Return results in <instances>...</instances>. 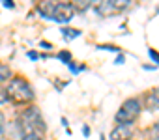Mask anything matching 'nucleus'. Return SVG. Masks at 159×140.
Returning a JSON list of instances; mask_svg holds the SVG:
<instances>
[{"label": "nucleus", "instance_id": "f257e3e1", "mask_svg": "<svg viewBox=\"0 0 159 140\" xmlns=\"http://www.w3.org/2000/svg\"><path fill=\"white\" fill-rule=\"evenodd\" d=\"M4 95H6V101L13 105H25L34 99V90L26 79L13 77L8 81V86H4Z\"/></svg>", "mask_w": 159, "mask_h": 140}, {"label": "nucleus", "instance_id": "f03ea898", "mask_svg": "<svg viewBox=\"0 0 159 140\" xmlns=\"http://www.w3.org/2000/svg\"><path fill=\"white\" fill-rule=\"evenodd\" d=\"M17 125L21 129V134H39L43 136L45 134V121H43V116L39 112L38 107H28L17 120Z\"/></svg>", "mask_w": 159, "mask_h": 140}, {"label": "nucleus", "instance_id": "7ed1b4c3", "mask_svg": "<svg viewBox=\"0 0 159 140\" xmlns=\"http://www.w3.org/2000/svg\"><path fill=\"white\" fill-rule=\"evenodd\" d=\"M142 112V105L137 97H131L127 101H124V105L120 107V110L116 112L114 120L116 123H133Z\"/></svg>", "mask_w": 159, "mask_h": 140}, {"label": "nucleus", "instance_id": "20e7f679", "mask_svg": "<svg viewBox=\"0 0 159 140\" xmlns=\"http://www.w3.org/2000/svg\"><path fill=\"white\" fill-rule=\"evenodd\" d=\"M75 8L69 4V2H56V8H54V15H52V21L64 24V23H69L73 17H75Z\"/></svg>", "mask_w": 159, "mask_h": 140}, {"label": "nucleus", "instance_id": "39448f33", "mask_svg": "<svg viewBox=\"0 0 159 140\" xmlns=\"http://www.w3.org/2000/svg\"><path fill=\"white\" fill-rule=\"evenodd\" d=\"M133 136H135L133 123H118L111 133V140H131Z\"/></svg>", "mask_w": 159, "mask_h": 140}, {"label": "nucleus", "instance_id": "423d86ee", "mask_svg": "<svg viewBox=\"0 0 159 140\" xmlns=\"http://www.w3.org/2000/svg\"><path fill=\"white\" fill-rule=\"evenodd\" d=\"M56 2L58 0H41L39 6H38V11L43 19H52L54 15V8H56Z\"/></svg>", "mask_w": 159, "mask_h": 140}, {"label": "nucleus", "instance_id": "0eeeda50", "mask_svg": "<svg viewBox=\"0 0 159 140\" xmlns=\"http://www.w3.org/2000/svg\"><path fill=\"white\" fill-rule=\"evenodd\" d=\"M146 107L150 110H157L159 108V88H153L146 94Z\"/></svg>", "mask_w": 159, "mask_h": 140}, {"label": "nucleus", "instance_id": "6e6552de", "mask_svg": "<svg viewBox=\"0 0 159 140\" xmlns=\"http://www.w3.org/2000/svg\"><path fill=\"white\" fill-rule=\"evenodd\" d=\"M109 4L114 11H124L131 6V0H109Z\"/></svg>", "mask_w": 159, "mask_h": 140}, {"label": "nucleus", "instance_id": "1a4fd4ad", "mask_svg": "<svg viewBox=\"0 0 159 140\" xmlns=\"http://www.w3.org/2000/svg\"><path fill=\"white\" fill-rule=\"evenodd\" d=\"M67 2H69L75 10H79V11H86V10L90 8V0H67Z\"/></svg>", "mask_w": 159, "mask_h": 140}, {"label": "nucleus", "instance_id": "9d476101", "mask_svg": "<svg viewBox=\"0 0 159 140\" xmlns=\"http://www.w3.org/2000/svg\"><path fill=\"white\" fill-rule=\"evenodd\" d=\"M11 79V69L6 63H0V82H6Z\"/></svg>", "mask_w": 159, "mask_h": 140}, {"label": "nucleus", "instance_id": "9b49d317", "mask_svg": "<svg viewBox=\"0 0 159 140\" xmlns=\"http://www.w3.org/2000/svg\"><path fill=\"white\" fill-rule=\"evenodd\" d=\"M62 34H64L66 39H73V37H79V36H81V30H73V28L64 26V28H62Z\"/></svg>", "mask_w": 159, "mask_h": 140}, {"label": "nucleus", "instance_id": "f8f14e48", "mask_svg": "<svg viewBox=\"0 0 159 140\" xmlns=\"http://www.w3.org/2000/svg\"><path fill=\"white\" fill-rule=\"evenodd\" d=\"M148 136L152 140H159V121H155L150 129H148Z\"/></svg>", "mask_w": 159, "mask_h": 140}, {"label": "nucleus", "instance_id": "ddd939ff", "mask_svg": "<svg viewBox=\"0 0 159 140\" xmlns=\"http://www.w3.org/2000/svg\"><path fill=\"white\" fill-rule=\"evenodd\" d=\"M56 58H60V60L66 62V63H71V52H67V50H60Z\"/></svg>", "mask_w": 159, "mask_h": 140}, {"label": "nucleus", "instance_id": "4468645a", "mask_svg": "<svg viewBox=\"0 0 159 140\" xmlns=\"http://www.w3.org/2000/svg\"><path fill=\"white\" fill-rule=\"evenodd\" d=\"M21 140H43V136H39V134H32V133H28V134H21Z\"/></svg>", "mask_w": 159, "mask_h": 140}, {"label": "nucleus", "instance_id": "2eb2a0df", "mask_svg": "<svg viewBox=\"0 0 159 140\" xmlns=\"http://www.w3.org/2000/svg\"><path fill=\"white\" fill-rule=\"evenodd\" d=\"M148 54H150V58H152L155 63H159V52H157L155 49H152V47H150V49H148Z\"/></svg>", "mask_w": 159, "mask_h": 140}, {"label": "nucleus", "instance_id": "dca6fc26", "mask_svg": "<svg viewBox=\"0 0 159 140\" xmlns=\"http://www.w3.org/2000/svg\"><path fill=\"white\" fill-rule=\"evenodd\" d=\"M98 49H105V50H114V52H118V49H116V47H111V45H98Z\"/></svg>", "mask_w": 159, "mask_h": 140}, {"label": "nucleus", "instance_id": "f3484780", "mask_svg": "<svg viewBox=\"0 0 159 140\" xmlns=\"http://www.w3.org/2000/svg\"><path fill=\"white\" fill-rule=\"evenodd\" d=\"M2 4H4L6 8H11V10L15 8V2H13V0H2Z\"/></svg>", "mask_w": 159, "mask_h": 140}, {"label": "nucleus", "instance_id": "a211bd4d", "mask_svg": "<svg viewBox=\"0 0 159 140\" xmlns=\"http://www.w3.org/2000/svg\"><path fill=\"white\" fill-rule=\"evenodd\" d=\"M28 58L30 60H38V52L36 50H28Z\"/></svg>", "mask_w": 159, "mask_h": 140}, {"label": "nucleus", "instance_id": "6ab92c4d", "mask_svg": "<svg viewBox=\"0 0 159 140\" xmlns=\"http://www.w3.org/2000/svg\"><path fill=\"white\" fill-rule=\"evenodd\" d=\"M2 133H4V116L0 114V136H2Z\"/></svg>", "mask_w": 159, "mask_h": 140}, {"label": "nucleus", "instance_id": "aec40b11", "mask_svg": "<svg viewBox=\"0 0 159 140\" xmlns=\"http://www.w3.org/2000/svg\"><path fill=\"white\" fill-rule=\"evenodd\" d=\"M39 45H41V47H45V49H51V43H45V41H41Z\"/></svg>", "mask_w": 159, "mask_h": 140}, {"label": "nucleus", "instance_id": "412c9836", "mask_svg": "<svg viewBox=\"0 0 159 140\" xmlns=\"http://www.w3.org/2000/svg\"><path fill=\"white\" fill-rule=\"evenodd\" d=\"M83 131H84V136H90V129H88V127H84Z\"/></svg>", "mask_w": 159, "mask_h": 140}, {"label": "nucleus", "instance_id": "4be33fe9", "mask_svg": "<svg viewBox=\"0 0 159 140\" xmlns=\"http://www.w3.org/2000/svg\"><path fill=\"white\" fill-rule=\"evenodd\" d=\"M157 13H159V6H157V10H155V15H157Z\"/></svg>", "mask_w": 159, "mask_h": 140}, {"label": "nucleus", "instance_id": "5701e85b", "mask_svg": "<svg viewBox=\"0 0 159 140\" xmlns=\"http://www.w3.org/2000/svg\"><path fill=\"white\" fill-rule=\"evenodd\" d=\"M99 140H105V136H103V134H101V136H99Z\"/></svg>", "mask_w": 159, "mask_h": 140}, {"label": "nucleus", "instance_id": "b1692460", "mask_svg": "<svg viewBox=\"0 0 159 140\" xmlns=\"http://www.w3.org/2000/svg\"><path fill=\"white\" fill-rule=\"evenodd\" d=\"M0 140H6V138H4V136H0Z\"/></svg>", "mask_w": 159, "mask_h": 140}]
</instances>
